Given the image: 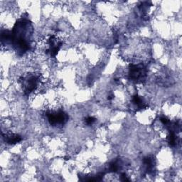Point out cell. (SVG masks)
Returning a JSON list of instances; mask_svg holds the SVG:
<instances>
[{
    "mask_svg": "<svg viewBox=\"0 0 182 182\" xmlns=\"http://www.w3.org/2000/svg\"><path fill=\"white\" fill-rule=\"evenodd\" d=\"M46 116L49 123L53 126L63 125L68 119L67 114L62 110L49 111L46 113Z\"/></svg>",
    "mask_w": 182,
    "mask_h": 182,
    "instance_id": "1",
    "label": "cell"
},
{
    "mask_svg": "<svg viewBox=\"0 0 182 182\" xmlns=\"http://www.w3.org/2000/svg\"><path fill=\"white\" fill-rule=\"evenodd\" d=\"M129 76L133 81H141L145 76V70L143 65H131L129 68Z\"/></svg>",
    "mask_w": 182,
    "mask_h": 182,
    "instance_id": "2",
    "label": "cell"
},
{
    "mask_svg": "<svg viewBox=\"0 0 182 182\" xmlns=\"http://www.w3.org/2000/svg\"><path fill=\"white\" fill-rule=\"evenodd\" d=\"M4 139L5 142L9 144H15L19 142L21 140V137L18 135V134H15L13 133L5 135Z\"/></svg>",
    "mask_w": 182,
    "mask_h": 182,
    "instance_id": "3",
    "label": "cell"
},
{
    "mask_svg": "<svg viewBox=\"0 0 182 182\" xmlns=\"http://www.w3.org/2000/svg\"><path fill=\"white\" fill-rule=\"evenodd\" d=\"M133 103L134 105H135L136 106H138V108L139 109H142V108L146 107L142 98L140 96H139L138 95H135V96H133Z\"/></svg>",
    "mask_w": 182,
    "mask_h": 182,
    "instance_id": "4",
    "label": "cell"
},
{
    "mask_svg": "<svg viewBox=\"0 0 182 182\" xmlns=\"http://www.w3.org/2000/svg\"><path fill=\"white\" fill-rule=\"evenodd\" d=\"M176 141H177V138L174 133H171L170 135L168 138V142L171 146H175L176 144Z\"/></svg>",
    "mask_w": 182,
    "mask_h": 182,
    "instance_id": "5",
    "label": "cell"
},
{
    "mask_svg": "<svg viewBox=\"0 0 182 182\" xmlns=\"http://www.w3.org/2000/svg\"><path fill=\"white\" fill-rule=\"evenodd\" d=\"M96 119L93 118V117H88V118H86L85 119V122H86V123L88 124V125H91V124H93L95 122H96Z\"/></svg>",
    "mask_w": 182,
    "mask_h": 182,
    "instance_id": "6",
    "label": "cell"
},
{
    "mask_svg": "<svg viewBox=\"0 0 182 182\" xmlns=\"http://www.w3.org/2000/svg\"><path fill=\"white\" fill-rule=\"evenodd\" d=\"M121 179H122V181H129V179L127 178V176H126V174H124V173H123V174H121Z\"/></svg>",
    "mask_w": 182,
    "mask_h": 182,
    "instance_id": "7",
    "label": "cell"
}]
</instances>
